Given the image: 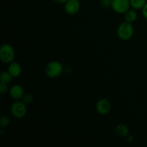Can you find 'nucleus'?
I'll return each instance as SVG.
<instances>
[{"instance_id":"1","label":"nucleus","mask_w":147,"mask_h":147,"mask_svg":"<svg viewBox=\"0 0 147 147\" xmlns=\"http://www.w3.org/2000/svg\"><path fill=\"white\" fill-rule=\"evenodd\" d=\"M134 28L132 23L124 21L121 23L117 29L118 37L123 41H128L131 40L134 35Z\"/></svg>"},{"instance_id":"2","label":"nucleus","mask_w":147,"mask_h":147,"mask_svg":"<svg viewBox=\"0 0 147 147\" xmlns=\"http://www.w3.org/2000/svg\"><path fill=\"white\" fill-rule=\"evenodd\" d=\"M63 66L60 62L53 60L46 65L45 73L49 78H56L63 73Z\"/></svg>"},{"instance_id":"3","label":"nucleus","mask_w":147,"mask_h":147,"mask_svg":"<svg viewBox=\"0 0 147 147\" xmlns=\"http://www.w3.org/2000/svg\"><path fill=\"white\" fill-rule=\"evenodd\" d=\"M15 58V51L11 45L3 44L0 48V60L2 63L9 64Z\"/></svg>"},{"instance_id":"4","label":"nucleus","mask_w":147,"mask_h":147,"mask_svg":"<svg viewBox=\"0 0 147 147\" xmlns=\"http://www.w3.org/2000/svg\"><path fill=\"white\" fill-rule=\"evenodd\" d=\"M26 103L20 100H16L12 103L10 108V112L14 118L17 119H22L25 117L27 114Z\"/></svg>"},{"instance_id":"5","label":"nucleus","mask_w":147,"mask_h":147,"mask_svg":"<svg viewBox=\"0 0 147 147\" xmlns=\"http://www.w3.org/2000/svg\"><path fill=\"white\" fill-rule=\"evenodd\" d=\"M131 4L129 0H113L111 8L117 14H124L130 9Z\"/></svg>"},{"instance_id":"6","label":"nucleus","mask_w":147,"mask_h":147,"mask_svg":"<svg viewBox=\"0 0 147 147\" xmlns=\"http://www.w3.org/2000/svg\"><path fill=\"white\" fill-rule=\"evenodd\" d=\"M64 4L65 11L69 15H75L80 9V2L79 0H67Z\"/></svg>"},{"instance_id":"7","label":"nucleus","mask_w":147,"mask_h":147,"mask_svg":"<svg viewBox=\"0 0 147 147\" xmlns=\"http://www.w3.org/2000/svg\"><path fill=\"white\" fill-rule=\"evenodd\" d=\"M111 104L106 98H101L97 101L96 104V110L100 115H106L111 111Z\"/></svg>"},{"instance_id":"8","label":"nucleus","mask_w":147,"mask_h":147,"mask_svg":"<svg viewBox=\"0 0 147 147\" xmlns=\"http://www.w3.org/2000/svg\"><path fill=\"white\" fill-rule=\"evenodd\" d=\"M9 96L13 100H20L23 98L24 95V88L20 85H14L11 86V88L9 90Z\"/></svg>"},{"instance_id":"9","label":"nucleus","mask_w":147,"mask_h":147,"mask_svg":"<svg viewBox=\"0 0 147 147\" xmlns=\"http://www.w3.org/2000/svg\"><path fill=\"white\" fill-rule=\"evenodd\" d=\"M8 72L12 76L13 78L19 77L22 73L21 65L17 62H11L9 65Z\"/></svg>"},{"instance_id":"10","label":"nucleus","mask_w":147,"mask_h":147,"mask_svg":"<svg viewBox=\"0 0 147 147\" xmlns=\"http://www.w3.org/2000/svg\"><path fill=\"white\" fill-rule=\"evenodd\" d=\"M115 133L119 137L126 138L129 135V129L126 125L119 123L115 128Z\"/></svg>"},{"instance_id":"11","label":"nucleus","mask_w":147,"mask_h":147,"mask_svg":"<svg viewBox=\"0 0 147 147\" xmlns=\"http://www.w3.org/2000/svg\"><path fill=\"white\" fill-rule=\"evenodd\" d=\"M137 13L135 9H129L126 13L124 14V20L125 21L128 22H130L133 24L134 22L136 21L137 20Z\"/></svg>"},{"instance_id":"12","label":"nucleus","mask_w":147,"mask_h":147,"mask_svg":"<svg viewBox=\"0 0 147 147\" xmlns=\"http://www.w3.org/2000/svg\"><path fill=\"white\" fill-rule=\"evenodd\" d=\"M131 7L135 10L142 9L147 2L146 0H129Z\"/></svg>"},{"instance_id":"13","label":"nucleus","mask_w":147,"mask_h":147,"mask_svg":"<svg viewBox=\"0 0 147 147\" xmlns=\"http://www.w3.org/2000/svg\"><path fill=\"white\" fill-rule=\"evenodd\" d=\"M12 78V76L9 73L8 70H7V71L1 72V75H0V82H1V83L9 84V83H10L11 82Z\"/></svg>"},{"instance_id":"14","label":"nucleus","mask_w":147,"mask_h":147,"mask_svg":"<svg viewBox=\"0 0 147 147\" xmlns=\"http://www.w3.org/2000/svg\"><path fill=\"white\" fill-rule=\"evenodd\" d=\"M10 123H11V119L7 115H3L0 119V126L1 128L8 127Z\"/></svg>"},{"instance_id":"15","label":"nucleus","mask_w":147,"mask_h":147,"mask_svg":"<svg viewBox=\"0 0 147 147\" xmlns=\"http://www.w3.org/2000/svg\"><path fill=\"white\" fill-rule=\"evenodd\" d=\"M33 100H34V97H33V96L31 94V93H27V94H24L22 98V101L24 102L26 104L31 103L33 101Z\"/></svg>"},{"instance_id":"16","label":"nucleus","mask_w":147,"mask_h":147,"mask_svg":"<svg viewBox=\"0 0 147 147\" xmlns=\"http://www.w3.org/2000/svg\"><path fill=\"white\" fill-rule=\"evenodd\" d=\"M9 88H8V84H6V83H1L0 82V93L1 94H5L7 92L9 91Z\"/></svg>"},{"instance_id":"17","label":"nucleus","mask_w":147,"mask_h":147,"mask_svg":"<svg viewBox=\"0 0 147 147\" xmlns=\"http://www.w3.org/2000/svg\"><path fill=\"white\" fill-rule=\"evenodd\" d=\"M100 1L101 5L104 8H109V7H111L113 0H100Z\"/></svg>"},{"instance_id":"18","label":"nucleus","mask_w":147,"mask_h":147,"mask_svg":"<svg viewBox=\"0 0 147 147\" xmlns=\"http://www.w3.org/2000/svg\"><path fill=\"white\" fill-rule=\"evenodd\" d=\"M142 14H143L144 17L147 20V2L146 3V4L144 5V7H143L142 9Z\"/></svg>"},{"instance_id":"19","label":"nucleus","mask_w":147,"mask_h":147,"mask_svg":"<svg viewBox=\"0 0 147 147\" xmlns=\"http://www.w3.org/2000/svg\"><path fill=\"white\" fill-rule=\"evenodd\" d=\"M54 1H55L57 4H65L67 0H53Z\"/></svg>"}]
</instances>
